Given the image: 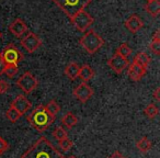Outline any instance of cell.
<instances>
[{"instance_id":"obj_19","label":"cell","mask_w":160,"mask_h":158,"mask_svg":"<svg viewBox=\"0 0 160 158\" xmlns=\"http://www.w3.org/2000/svg\"><path fill=\"white\" fill-rule=\"evenodd\" d=\"M62 122L66 127H68V129H72V127H75L76 125H77L78 119H77V116L72 113V112H67V113L62 116Z\"/></svg>"},{"instance_id":"obj_13","label":"cell","mask_w":160,"mask_h":158,"mask_svg":"<svg viewBox=\"0 0 160 158\" xmlns=\"http://www.w3.org/2000/svg\"><path fill=\"white\" fill-rule=\"evenodd\" d=\"M9 31L17 38H21L24 33L28 32V27L24 23V21L21 19H16L13 22L10 24Z\"/></svg>"},{"instance_id":"obj_14","label":"cell","mask_w":160,"mask_h":158,"mask_svg":"<svg viewBox=\"0 0 160 158\" xmlns=\"http://www.w3.org/2000/svg\"><path fill=\"white\" fill-rule=\"evenodd\" d=\"M125 27H126L127 30L131 31L132 33H136V32L139 31V30L144 27V22H142V20L137 14H132V16L125 21Z\"/></svg>"},{"instance_id":"obj_11","label":"cell","mask_w":160,"mask_h":158,"mask_svg":"<svg viewBox=\"0 0 160 158\" xmlns=\"http://www.w3.org/2000/svg\"><path fill=\"white\" fill-rule=\"evenodd\" d=\"M10 107L16 109L21 115H23V114H25L29 111V109L32 107V103H31V101H29V99H28L27 97H24L23 94H20V96H18L12 101Z\"/></svg>"},{"instance_id":"obj_12","label":"cell","mask_w":160,"mask_h":158,"mask_svg":"<svg viewBox=\"0 0 160 158\" xmlns=\"http://www.w3.org/2000/svg\"><path fill=\"white\" fill-rule=\"evenodd\" d=\"M147 68L140 66L135 62H132L128 65V77L132 81H139L145 75H146Z\"/></svg>"},{"instance_id":"obj_6","label":"cell","mask_w":160,"mask_h":158,"mask_svg":"<svg viewBox=\"0 0 160 158\" xmlns=\"http://www.w3.org/2000/svg\"><path fill=\"white\" fill-rule=\"evenodd\" d=\"M6 65H17L23 59V55L20 51L16 47L14 44H8L3 48L2 53H0Z\"/></svg>"},{"instance_id":"obj_2","label":"cell","mask_w":160,"mask_h":158,"mask_svg":"<svg viewBox=\"0 0 160 158\" xmlns=\"http://www.w3.org/2000/svg\"><path fill=\"white\" fill-rule=\"evenodd\" d=\"M54 120H55V118L52 116L46 111L44 104H41L38 107H36L31 113L27 115V121L38 132L46 131L52 125V123L54 122Z\"/></svg>"},{"instance_id":"obj_16","label":"cell","mask_w":160,"mask_h":158,"mask_svg":"<svg viewBox=\"0 0 160 158\" xmlns=\"http://www.w3.org/2000/svg\"><path fill=\"white\" fill-rule=\"evenodd\" d=\"M79 70H80V67L77 63H69L68 65L66 66L65 68V75L70 79V80H75L76 78L78 77L79 75Z\"/></svg>"},{"instance_id":"obj_34","label":"cell","mask_w":160,"mask_h":158,"mask_svg":"<svg viewBox=\"0 0 160 158\" xmlns=\"http://www.w3.org/2000/svg\"><path fill=\"white\" fill-rule=\"evenodd\" d=\"M65 158H77L76 156H73V155H71V156H68V157H65Z\"/></svg>"},{"instance_id":"obj_26","label":"cell","mask_w":160,"mask_h":158,"mask_svg":"<svg viewBox=\"0 0 160 158\" xmlns=\"http://www.w3.org/2000/svg\"><path fill=\"white\" fill-rule=\"evenodd\" d=\"M53 136H54V137H55L57 140H64V138H67V137H68V134H67L66 130H65L64 127L58 126V127H56V129L54 130Z\"/></svg>"},{"instance_id":"obj_21","label":"cell","mask_w":160,"mask_h":158,"mask_svg":"<svg viewBox=\"0 0 160 158\" xmlns=\"http://www.w3.org/2000/svg\"><path fill=\"white\" fill-rule=\"evenodd\" d=\"M144 113L148 119L153 120V119L158 115V113H159V109H158V107L155 104V103H149V104L144 109Z\"/></svg>"},{"instance_id":"obj_28","label":"cell","mask_w":160,"mask_h":158,"mask_svg":"<svg viewBox=\"0 0 160 158\" xmlns=\"http://www.w3.org/2000/svg\"><path fill=\"white\" fill-rule=\"evenodd\" d=\"M18 74V66L17 65H7L5 69V75L9 78H13Z\"/></svg>"},{"instance_id":"obj_5","label":"cell","mask_w":160,"mask_h":158,"mask_svg":"<svg viewBox=\"0 0 160 158\" xmlns=\"http://www.w3.org/2000/svg\"><path fill=\"white\" fill-rule=\"evenodd\" d=\"M70 21L73 24V27H75L78 31L85 32L92 25L94 19L92 18L88 12H86L85 10H82V11L77 12L75 16L71 17Z\"/></svg>"},{"instance_id":"obj_22","label":"cell","mask_w":160,"mask_h":158,"mask_svg":"<svg viewBox=\"0 0 160 158\" xmlns=\"http://www.w3.org/2000/svg\"><path fill=\"white\" fill-rule=\"evenodd\" d=\"M134 62L137 63V64H139L140 66L147 68V66H148L149 63H150V57H149L146 53H144V52H140V53H138L137 55L135 56Z\"/></svg>"},{"instance_id":"obj_18","label":"cell","mask_w":160,"mask_h":158,"mask_svg":"<svg viewBox=\"0 0 160 158\" xmlns=\"http://www.w3.org/2000/svg\"><path fill=\"white\" fill-rule=\"evenodd\" d=\"M146 11L148 12L150 16L152 17H157L158 14L160 13V3L159 0H151V1H148L145 7Z\"/></svg>"},{"instance_id":"obj_8","label":"cell","mask_w":160,"mask_h":158,"mask_svg":"<svg viewBox=\"0 0 160 158\" xmlns=\"http://www.w3.org/2000/svg\"><path fill=\"white\" fill-rule=\"evenodd\" d=\"M73 94V97H75L77 100H79L80 102H87L92 96H93L94 91L91 87H90L88 84L86 83H81L77 86V87L73 89L72 91Z\"/></svg>"},{"instance_id":"obj_27","label":"cell","mask_w":160,"mask_h":158,"mask_svg":"<svg viewBox=\"0 0 160 158\" xmlns=\"http://www.w3.org/2000/svg\"><path fill=\"white\" fill-rule=\"evenodd\" d=\"M58 145H59L60 149H62L64 151H68V150H70L71 147L73 146V143H72V140H70L67 137L62 140H58Z\"/></svg>"},{"instance_id":"obj_3","label":"cell","mask_w":160,"mask_h":158,"mask_svg":"<svg viewBox=\"0 0 160 158\" xmlns=\"http://www.w3.org/2000/svg\"><path fill=\"white\" fill-rule=\"evenodd\" d=\"M79 43L81 46L85 48V51L89 54H94L103 46L104 41L103 38L97 33L94 30H88L85 33V35L80 38Z\"/></svg>"},{"instance_id":"obj_24","label":"cell","mask_w":160,"mask_h":158,"mask_svg":"<svg viewBox=\"0 0 160 158\" xmlns=\"http://www.w3.org/2000/svg\"><path fill=\"white\" fill-rule=\"evenodd\" d=\"M45 109H46V111L48 112L49 114H51L52 116H54L55 118V115L58 113V112L60 111V107L59 104H58L57 102H56L55 100H51L48 103H47L46 105H45Z\"/></svg>"},{"instance_id":"obj_20","label":"cell","mask_w":160,"mask_h":158,"mask_svg":"<svg viewBox=\"0 0 160 158\" xmlns=\"http://www.w3.org/2000/svg\"><path fill=\"white\" fill-rule=\"evenodd\" d=\"M159 34H160V31L157 30L155 35H153L152 40H151L150 45H149V48H150V51L152 52L155 55H159L160 54V35Z\"/></svg>"},{"instance_id":"obj_32","label":"cell","mask_w":160,"mask_h":158,"mask_svg":"<svg viewBox=\"0 0 160 158\" xmlns=\"http://www.w3.org/2000/svg\"><path fill=\"white\" fill-rule=\"evenodd\" d=\"M109 158H125V157H124V156H123L122 154H121L118 150H115L113 154H112L111 156H110Z\"/></svg>"},{"instance_id":"obj_4","label":"cell","mask_w":160,"mask_h":158,"mask_svg":"<svg viewBox=\"0 0 160 158\" xmlns=\"http://www.w3.org/2000/svg\"><path fill=\"white\" fill-rule=\"evenodd\" d=\"M53 1L69 18H71L77 12L85 10L92 0H53Z\"/></svg>"},{"instance_id":"obj_29","label":"cell","mask_w":160,"mask_h":158,"mask_svg":"<svg viewBox=\"0 0 160 158\" xmlns=\"http://www.w3.org/2000/svg\"><path fill=\"white\" fill-rule=\"evenodd\" d=\"M8 149H9V144H8V142L3 137L0 136V155L5 154Z\"/></svg>"},{"instance_id":"obj_1","label":"cell","mask_w":160,"mask_h":158,"mask_svg":"<svg viewBox=\"0 0 160 158\" xmlns=\"http://www.w3.org/2000/svg\"><path fill=\"white\" fill-rule=\"evenodd\" d=\"M21 158H65L64 155L52 144L48 138L40 137L29 149L24 151Z\"/></svg>"},{"instance_id":"obj_10","label":"cell","mask_w":160,"mask_h":158,"mask_svg":"<svg viewBox=\"0 0 160 158\" xmlns=\"http://www.w3.org/2000/svg\"><path fill=\"white\" fill-rule=\"evenodd\" d=\"M108 65L112 68V70H114V73L116 74H122L125 69L128 67L129 65V60L127 58L122 57L118 54H114L109 60H108Z\"/></svg>"},{"instance_id":"obj_25","label":"cell","mask_w":160,"mask_h":158,"mask_svg":"<svg viewBox=\"0 0 160 158\" xmlns=\"http://www.w3.org/2000/svg\"><path fill=\"white\" fill-rule=\"evenodd\" d=\"M6 116H7L8 120L11 121V122H17V121L21 118V114L12 107H9V109L6 111Z\"/></svg>"},{"instance_id":"obj_33","label":"cell","mask_w":160,"mask_h":158,"mask_svg":"<svg viewBox=\"0 0 160 158\" xmlns=\"http://www.w3.org/2000/svg\"><path fill=\"white\" fill-rule=\"evenodd\" d=\"M159 92H160V88H157L153 92V97L157 101H160V97H159Z\"/></svg>"},{"instance_id":"obj_9","label":"cell","mask_w":160,"mask_h":158,"mask_svg":"<svg viewBox=\"0 0 160 158\" xmlns=\"http://www.w3.org/2000/svg\"><path fill=\"white\" fill-rule=\"evenodd\" d=\"M21 45L27 49L29 53H34L38 47L42 45L41 38L33 32H29L24 38L21 40Z\"/></svg>"},{"instance_id":"obj_15","label":"cell","mask_w":160,"mask_h":158,"mask_svg":"<svg viewBox=\"0 0 160 158\" xmlns=\"http://www.w3.org/2000/svg\"><path fill=\"white\" fill-rule=\"evenodd\" d=\"M93 76H94V70L91 66H89V65H83L82 67H80L78 77L82 80V83L87 84L88 81H90L92 78H93Z\"/></svg>"},{"instance_id":"obj_7","label":"cell","mask_w":160,"mask_h":158,"mask_svg":"<svg viewBox=\"0 0 160 158\" xmlns=\"http://www.w3.org/2000/svg\"><path fill=\"white\" fill-rule=\"evenodd\" d=\"M17 86L21 90H23L25 94H31L32 91H34L38 88V81L31 73L25 71L18 80H17Z\"/></svg>"},{"instance_id":"obj_17","label":"cell","mask_w":160,"mask_h":158,"mask_svg":"<svg viewBox=\"0 0 160 158\" xmlns=\"http://www.w3.org/2000/svg\"><path fill=\"white\" fill-rule=\"evenodd\" d=\"M136 147H137L138 150H139L140 153L146 154L151 149V147H152V143H151L150 140L146 137V136H144V137L139 138V140H137V143H136Z\"/></svg>"},{"instance_id":"obj_23","label":"cell","mask_w":160,"mask_h":158,"mask_svg":"<svg viewBox=\"0 0 160 158\" xmlns=\"http://www.w3.org/2000/svg\"><path fill=\"white\" fill-rule=\"evenodd\" d=\"M115 53L118 54V55H121L124 58H128L129 56L132 55V48L128 46L127 43H122V44L118 46V48L116 49Z\"/></svg>"},{"instance_id":"obj_31","label":"cell","mask_w":160,"mask_h":158,"mask_svg":"<svg viewBox=\"0 0 160 158\" xmlns=\"http://www.w3.org/2000/svg\"><path fill=\"white\" fill-rule=\"evenodd\" d=\"M6 63L3 62L2 57H1V55H0V75H3L5 74V69H6Z\"/></svg>"},{"instance_id":"obj_30","label":"cell","mask_w":160,"mask_h":158,"mask_svg":"<svg viewBox=\"0 0 160 158\" xmlns=\"http://www.w3.org/2000/svg\"><path fill=\"white\" fill-rule=\"evenodd\" d=\"M9 89V84L6 80H0V94H5Z\"/></svg>"},{"instance_id":"obj_35","label":"cell","mask_w":160,"mask_h":158,"mask_svg":"<svg viewBox=\"0 0 160 158\" xmlns=\"http://www.w3.org/2000/svg\"><path fill=\"white\" fill-rule=\"evenodd\" d=\"M147 1H151V0H147Z\"/></svg>"}]
</instances>
